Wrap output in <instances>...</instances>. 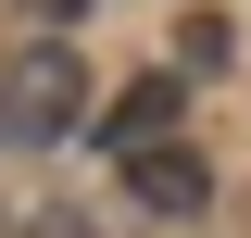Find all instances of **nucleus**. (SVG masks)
<instances>
[{"mask_svg": "<svg viewBox=\"0 0 251 238\" xmlns=\"http://www.w3.org/2000/svg\"><path fill=\"white\" fill-rule=\"evenodd\" d=\"M75 113H88V63L63 50V38H25V50L0 63V125L13 138H63Z\"/></svg>", "mask_w": 251, "mask_h": 238, "instance_id": "obj_1", "label": "nucleus"}, {"mask_svg": "<svg viewBox=\"0 0 251 238\" xmlns=\"http://www.w3.org/2000/svg\"><path fill=\"white\" fill-rule=\"evenodd\" d=\"M176 113H188V75H126L113 113H100V150H113V163H126V150H163Z\"/></svg>", "mask_w": 251, "mask_h": 238, "instance_id": "obj_2", "label": "nucleus"}, {"mask_svg": "<svg viewBox=\"0 0 251 238\" xmlns=\"http://www.w3.org/2000/svg\"><path fill=\"white\" fill-rule=\"evenodd\" d=\"M126 201H138V213H201V201H214V163H201L188 138H163V150H126Z\"/></svg>", "mask_w": 251, "mask_h": 238, "instance_id": "obj_3", "label": "nucleus"}, {"mask_svg": "<svg viewBox=\"0 0 251 238\" xmlns=\"http://www.w3.org/2000/svg\"><path fill=\"white\" fill-rule=\"evenodd\" d=\"M176 63L201 75V63H226V13H188V38H176Z\"/></svg>", "mask_w": 251, "mask_h": 238, "instance_id": "obj_4", "label": "nucleus"}]
</instances>
